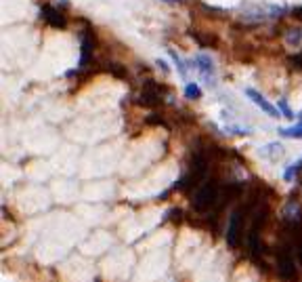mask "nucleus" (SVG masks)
Returning a JSON list of instances; mask_svg holds the SVG:
<instances>
[{
    "label": "nucleus",
    "mask_w": 302,
    "mask_h": 282,
    "mask_svg": "<svg viewBox=\"0 0 302 282\" xmlns=\"http://www.w3.org/2000/svg\"><path fill=\"white\" fill-rule=\"evenodd\" d=\"M258 194H261V190H252L248 196H243L241 202L235 206V210L231 213L229 228H227V244L231 249H239V246L246 244V236H248L250 219H252V213H254Z\"/></svg>",
    "instance_id": "f257e3e1"
},
{
    "label": "nucleus",
    "mask_w": 302,
    "mask_h": 282,
    "mask_svg": "<svg viewBox=\"0 0 302 282\" xmlns=\"http://www.w3.org/2000/svg\"><path fill=\"white\" fill-rule=\"evenodd\" d=\"M296 246L292 240L290 223L283 225V230L279 232V240L275 246V272L283 282H300L298 265H296Z\"/></svg>",
    "instance_id": "f03ea898"
},
{
    "label": "nucleus",
    "mask_w": 302,
    "mask_h": 282,
    "mask_svg": "<svg viewBox=\"0 0 302 282\" xmlns=\"http://www.w3.org/2000/svg\"><path fill=\"white\" fill-rule=\"evenodd\" d=\"M170 91L168 87H164V84L155 82V80H145L143 82V87L139 91V97H137V105H143V108H160L164 105V101H168Z\"/></svg>",
    "instance_id": "7ed1b4c3"
},
{
    "label": "nucleus",
    "mask_w": 302,
    "mask_h": 282,
    "mask_svg": "<svg viewBox=\"0 0 302 282\" xmlns=\"http://www.w3.org/2000/svg\"><path fill=\"white\" fill-rule=\"evenodd\" d=\"M40 17L45 19L49 25H53V27H59V30H63V27H67V17H65V13H63L59 7H53V5H42V7H40Z\"/></svg>",
    "instance_id": "20e7f679"
},
{
    "label": "nucleus",
    "mask_w": 302,
    "mask_h": 282,
    "mask_svg": "<svg viewBox=\"0 0 302 282\" xmlns=\"http://www.w3.org/2000/svg\"><path fill=\"white\" fill-rule=\"evenodd\" d=\"M195 65L199 69V76L204 78L206 84H214V76H217V67H214V61L210 59V55L199 53L195 57Z\"/></svg>",
    "instance_id": "39448f33"
},
{
    "label": "nucleus",
    "mask_w": 302,
    "mask_h": 282,
    "mask_svg": "<svg viewBox=\"0 0 302 282\" xmlns=\"http://www.w3.org/2000/svg\"><path fill=\"white\" fill-rule=\"evenodd\" d=\"M246 95L250 97V99H252L258 108H261V110L265 112V114H269V116H273V118L281 116V112H279L275 105H273V103H269V101H267V97H265L263 93H258L256 89H246Z\"/></svg>",
    "instance_id": "423d86ee"
},
{
    "label": "nucleus",
    "mask_w": 302,
    "mask_h": 282,
    "mask_svg": "<svg viewBox=\"0 0 302 282\" xmlns=\"http://www.w3.org/2000/svg\"><path fill=\"white\" fill-rule=\"evenodd\" d=\"M287 223H290V232H292V240L296 246L298 261L302 263V221H300V217H294V219L287 217Z\"/></svg>",
    "instance_id": "0eeeda50"
},
{
    "label": "nucleus",
    "mask_w": 302,
    "mask_h": 282,
    "mask_svg": "<svg viewBox=\"0 0 302 282\" xmlns=\"http://www.w3.org/2000/svg\"><path fill=\"white\" fill-rule=\"evenodd\" d=\"M189 36L197 42L199 47H204V49H217L219 47V40L214 38L212 34H204V32H195V30H189Z\"/></svg>",
    "instance_id": "6e6552de"
},
{
    "label": "nucleus",
    "mask_w": 302,
    "mask_h": 282,
    "mask_svg": "<svg viewBox=\"0 0 302 282\" xmlns=\"http://www.w3.org/2000/svg\"><path fill=\"white\" fill-rule=\"evenodd\" d=\"M285 45L287 47H300L302 45V27H287L285 32Z\"/></svg>",
    "instance_id": "1a4fd4ad"
},
{
    "label": "nucleus",
    "mask_w": 302,
    "mask_h": 282,
    "mask_svg": "<svg viewBox=\"0 0 302 282\" xmlns=\"http://www.w3.org/2000/svg\"><path fill=\"white\" fill-rule=\"evenodd\" d=\"M103 67L107 69V72H111L113 76H118V78H126L128 72H126V67L122 63H116V61H105Z\"/></svg>",
    "instance_id": "9d476101"
},
{
    "label": "nucleus",
    "mask_w": 302,
    "mask_h": 282,
    "mask_svg": "<svg viewBox=\"0 0 302 282\" xmlns=\"http://www.w3.org/2000/svg\"><path fill=\"white\" fill-rule=\"evenodd\" d=\"M281 137H294V139H302V114H300V122L292 129H281L279 131Z\"/></svg>",
    "instance_id": "9b49d317"
},
{
    "label": "nucleus",
    "mask_w": 302,
    "mask_h": 282,
    "mask_svg": "<svg viewBox=\"0 0 302 282\" xmlns=\"http://www.w3.org/2000/svg\"><path fill=\"white\" fill-rule=\"evenodd\" d=\"M185 97H187V99H191V101H197L199 97H201V89L197 87L195 82H189L185 87Z\"/></svg>",
    "instance_id": "f8f14e48"
},
{
    "label": "nucleus",
    "mask_w": 302,
    "mask_h": 282,
    "mask_svg": "<svg viewBox=\"0 0 302 282\" xmlns=\"http://www.w3.org/2000/svg\"><path fill=\"white\" fill-rule=\"evenodd\" d=\"M279 112H281V114L287 118V120H294V112H292V108L290 105H287V101L285 99H279Z\"/></svg>",
    "instance_id": "ddd939ff"
},
{
    "label": "nucleus",
    "mask_w": 302,
    "mask_h": 282,
    "mask_svg": "<svg viewBox=\"0 0 302 282\" xmlns=\"http://www.w3.org/2000/svg\"><path fill=\"white\" fill-rule=\"evenodd\" d=\"M287 63H290L294 69H302V53H294L287 57Z\"/></svg>",
    "instance_id": "4468645a"
},
{
    "label": "nucleus",
    "mask_w": 302,
    "mask_h": 282,
    "mask_svg": "<svg viewBox=\"0 0 302 282\" xmlns=\"http://www.w3.org/2000/svg\"><path fill=\"white\" fill-rule=\"evenodd\" d=\"M170 57L175 59V63H177V67H179V72H181L183 76H187V67H185V63H183V59L179 57V55H177L175 51H170Z\"/></svg>",
    "instance_id": "2eb2a0df"
},
{
    "label": "nucleus",
    "mask_w": 302,
    "mask_h": 282,
    "mask_svg": "<svg viewBox=\"0 0 302 282\" xmlns=\"http://www.w3.org/2000/svg\"><path fill=\"white\" fill-rule=\"evenodd\" d=\"M155 65H157V67H162L164 72H170V67H168V63H166V61H162V59H155Z\"/></svg>",
    "instance_id": "dca6fc26"
},
{
    "label": "nucleus",
    "mask_w": 302,
    "mask_h": 282,
    "mask_svg": "<svg viewBox=\"0 0 302 282\" xmlns=\"http://www.w3.org/2000/svg\"><path fill=\"white\" fill-rule=\"evenodd\" d=\"M67 7H69V3H67V0H59V9H61V11H65Z\"/></svg>",
    "instance_id": "f3484780"
},
{
    "label": "nucleus",
    "mask_w": 302,
    "mask_h": 282,
    "mask_svg": "<svg viewBox=\"0 0 302 282\" xmlns=\"http://www.w3.org/2000/svg\"><path fill=\"white\" fill-rule=\"evenodd\" d=\"M162 3H181V0H162Z\"/></svg>",
    "instance_id": "a211bd4d"
}]
</instances>
